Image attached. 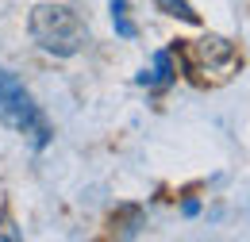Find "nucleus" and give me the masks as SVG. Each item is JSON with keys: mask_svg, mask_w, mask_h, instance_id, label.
Masks as SVG:
<instances>
[{"mask_svg": "<svg viewBox=\"0 0 250 242\" xmlns=\"http://www.w3.org/2000/svg\"><path fill=\"white\" fill-rule=\"evenodd\" d=\"M169 81H173V54L169 50H158L154 65L139 73V85H150L154 89V85H169Z\"/></svg>", "mask_w": 250, "mask_h": 242, "instance_id": "obj_4", "label": "nucleus"}, {"mask_svg": "<svg viewBox=\"0 0 250 242\" xmlns=\"http://www.w3.org/2000/svg\"><path fill=\"white\" fill-rule=\"evenodd\" d=\"M108 4H112V27H116V35H120V39H135L139 31L127 20V0H108Z\"/></svg>", "mask_w": 250, "mask_h": 242, "instance_id": "obj_5", "label": "nucleus"}, {"mask_svg": "<svg viewBox=\"0 0 250 242\" xmlns=\"http://www.w3.org/2000/svg\"><path fill=\"white\" fill-rule=\"evenodd\" d=\"M0 123L12 127L16 135H27L35 142V150H42V146L50 142V123L39 112L35 96L23 89V81H20L12 69H4V65H0Z\"/></svg>", "mask_w": 250, "mask_h": 242, "instance_id": "obj_2", "label": "nucleus"}, {"mask_svg": "<svg viewBox=\"0 0 250 242\" xmlns=\"http://www.w3.org/2000/svg\"><path fill=\"white\" fill-rule=\"evenodd\" d=\"M154 4L166 12V16H177V20H185V23H200V16L192 12L188 0H154Z\"/></svg>", "mask_w": 250, "mask_h": 242, "instance_id": "obj_6", "label": "nucleus"}, {"mask_svg": "<svg viewBox=\"0 0 250 242\" xmlns=\"http://www.w3.org/2000/svg\"><path fill=\"white\" fill-rule=\"evenodd\" d=\"M185 61H188L192 73L212 77V81H223V77H231V73L239 69V50H235V42H227V39H219V35H204V39L188 42Z\"/></svg>", "mask_w": 250, "mask_h": 242, "instance_id": "obj_3", "label": "nucleus"}, {"mask_svg": "<svg viewBox=\"0 0 250 242\" xmlns=\"http://www.w3.org/2000/svg\"><path fill=\"white\" fill-rule=\"evenodd\" d=\"M27 31L39 42V50H46L54 58H73L89 42V27L81 23V16L69 4H35L27 16Z\"/></svg>", "mask_w": 250, "mask_h": 242, "instance_id": "obj_1", "label": "nucleus"}, {"mask_svg": "<svg viewBox=\"0 0 250 242\" xmlns=\"http://www.w3.org/2000/svg\"><path fill=\"white\" fill-rule=\"evenodd\" d=\"M181 212H185V215H196V212H200V204H196V200H185V204H181Z\"/></svg>", "mask_w": 250, "mask_h": 242, "instance_id": "obj_7", "label": "nucleus"}]
</instances>
